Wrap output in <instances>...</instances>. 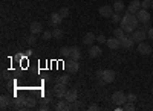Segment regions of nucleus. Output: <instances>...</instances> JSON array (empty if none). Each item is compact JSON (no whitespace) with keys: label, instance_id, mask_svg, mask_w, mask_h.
I'll return each instance as SVG.
<instances>
[{"label":"nucleus","instance_id":"nucleus-1","mask_svg":"<svg viewBox=\"0 0 153 111\" xmlns=\"http://www.w3.org/2000/svg\"><path fill=\"white\" fill-rule=\"evenodd\" d=\"M120 26L123 28V31L126 34H132L133 31H136L138 26H139V20H138L136 14H129V12H126V15L120 21Z\"/></svg>","mask_w":153,"mask_h":111},{"label":"nucleus","instance_id":"nucleus-2","mask_svg":"<svg viewBox=\"0 0 153 111\" xmlns=\"http://www.w3.org/2000/svg\"><path fill=\"white\" fill-rule=\"evenodd\" d=\"M112 102L118 107H123L126 102H127V94L124 91H115L112 94Z\"/></svg>","mask_w":153,"mask_h":111},{"label":"nucleus","instance_id":"nucleus-3","mask_svg":"<svg viewBox=\"0 0 153 111\" xmlns=\"http://www.w3.org/2000/svg\"><path fill=\"white\" fill-rule=\"evenodd\" d=\"M113 81H115V72L110 70V69H106L104 73H103V78L98 79V82H100L101 85H104V84H112Z\"/></svg>","mask_w":153,"mask_h":111},{"label":"nucleus","instance_id":"nucleus-4","mask_svg":"<svg viewBox=\"0 0 153 111\" xmlns=\"http://www.w3.org/2000/svg\"><path fill=\"white\" fill-rule=\"evenodd\" d=\"M132 38H133L135 43L146 41V38H147V31H144V28H143V29H136V31H133V32H132Z\"/></svg>","mask_w":153,"mask_h":111},{"label":"nucleus","instance_id":"nucleus-5","mask_svg":"<svg viewBox=\"0 0 153 111\" xmlns=\"http://www.w3.org/2000/svg\"><path fill=\"white\" fill-rule=\"evenodd\" d=\"M68 91V85L65 84H55V87H54V94L58 97V99H65V94Z\"/></svg>","mask_w":153,"mask_h":111},{"label":"nucleus","instance_id":"nucleus-6","mask_svg":"<svg viewBox=\"0 0 153 111\" xmlns=\"http://www.w3.org/2000/svg\"><path fill=\"white\" fill-rule=\"evenodd\" d=\"M136 17H138V20H139V23H143V24H147V23H150V14H149V11L147 9H139L138 12H136Z\"/></svg>","mask_w":153,"mask_h":111},{"label":"nucleus","instance_id":"nucleus-7","mask_svg":"<svg viewBox=\"0 0 153 111\" xmlns=\"http://www.w3.org/2000/svg\"><path fill=\"white\" fill-rule=\"evenodd\" d=\"M113 6H109V5H104V6H101L100 8V15L101 17H104V18H110L113 15Z\"/></svg>","mask_w":153,"mask_h":111},{"label":"nucleus","instance_id":"nucleus-8","mask_svg":"<svg viewBox=\"0 0 153 111\" xmlns=\"http://www.w3.org/2000/svg\"><path fill=\"white\" fill-rule=\"evenodd\" d=\"M138 52L141 53V55H150L153 50H152V47H150L149 43L141 41V43H138Z\"/></svg>","mask_w":153,"mask_h":111},{"label":"nucleus","instance_id":"nucleus-9","mask_svg":"<svg viewBox=\"0 0 153 111\" xmlns=\"http://www.w3.org/2000/svg\"><path fill=\"white\" fill-rule=\"evenodd\" d=\"M139 9H141V2H139V0H132L130 5L127 6V12H129V14H136Z\"/></svg>","mask_w":153,"mask_h":111},{"label":"nucleus","instance_id":"nucleus-10","mask_svg":"<svg viewBox=\"0 0 153 111\" xmlns=\"http://www.w3.org/2000/svg\"><path fill=\"white\" fill-rule=\"evenodd\" d=\"M76 97H78V91H76V88L74 87V88H71V90H68L66 91V94H65V99L69 102V104H72L74 101H76Z\"/></svg>","mask_w":153,"mask_h":111},{"label":"nucleus","instance_id":"nucleus-11","mask_svg":"<svg viewBox=\"0 0 153 111\" xmlns=\"http://www.w3.org/2000/svg\"><path fill=\"white\" fill-rule=\"evenodd\" d=\"M120 43H121V47H124V49H130L132 46H133V38L132 37H129V35H124L123 38L120 40Z\"/></svg>","mask_w":153,"mask_h":111},{"label":"nucleus","instance_id":"nucleus-12","mask_svg":"<svg viewBox=\"0 0 153 111\" xmlns=\"http://www.w3.org/2000/svg\"><path fill=\"white\" fill-rule=\"evenodd\" d=\"M66 69H68V72H69V73H76V72L80 70V64H78V61H75V59H69V63H68Z\"/></svg>","mask_w":153,"mask_h":111},{"label":"nucleus","instance_id":"nucleus-13","mask_svg":"<svg viewBox=\"0 0 153 111\" xmlns=\"http://www.w3.org/2000/svg\"><path fill=\"white\" fill-rule=\"evenodd\" d=\"M95 41H97V37L94 32H87L83 38V44H86V46H92Z\"/></svg>","mask_w":153,"mask_h":111},{"label":"nucleus","instance_id":"nucleus-14","mask_svg":"<svg viewBox=\"0 0 153 111\" xmlns=\"http://www.w3.org/2000/svg\"><path fill=\"white\" fill-rule=\"evenodd\" d=\"M80 58H81V50H80V47L72 46V47H71V53H69V59H75V61H78Z\"/></svg>","mask_w":153,"mask_h":111},{"label":"nucleus","instance_id":"nucleus-15","mask_svg":"<svg viewBox=\"0 0 153 111\" xmlns=\"http://www.w3.org/2000/svg\"><path fill=\"white\" fill-rule=\"evenodd\" d=\"M106 44H107V47L109 49H112V50H117L118 47H121V43H120V40L118 38H107V41H106Z\"/></svg>","mask_w":153,"mask_h":111},{"label":"nucleus","instance_id":"nucleus-16","mask_svg":"<svg viewBox=\"0 0 153 111\" xmlns=\"http://www.w3.org/2000/svg\"><path fill=\"white\" fill-rule=\"evenodd\" d=\"M101 53H103V50H101L100 46H91L89 47V56L91 58H98Z\"/></svg>","mask_w":153,"mask_h":111},{"label":"nucleus","instance_id":"nucleus-17","mask_svg":"<svg viewBox=\"0 0 153 111\" xmlns=\"http://www.w3.org/2000/svg\"><path fill=\"white\" fill-rule=\"evenodd\" d=\"M22 101L26 108H32L35 105V97H32V96H22Z\"/></svg>","mask_w":153,"mask_h":111},{"label":"nucleus","instance_id":"nucleus-18","mask_svg":"<svg viewBox=\"0 0 153 111\" xmlns=\"http://www.w3.org/2000/svg\"><path fill=\"white\" fill-rule=\"evenodd\" d=\"M29 29H31V34H40L42 31H43V26H42V23H38V21H34V23H31V26H29Z\"/></svg>","mask_w":153,"mask_h":111},{"label":"nucleus","instance_id":"nucleus-19","mask_svg":"<svg viewBox=\"0 0 153 111\" xmlns=\"http://www.w3.org/2000/svg\"><path fill=\"white\" fill-rule=\"evenodd\" d=\"M63 21V17L58 14V12H54V14H51V23L54 24V26H60V23Z\"/></svg>","mask_w":153,"mask_h":111},{"label":"nucleus","instance_id":"nucleus-20","mask_svg":"<svg viewBox=\"0 0 153 111\" xmlns=\"http://www.w3.org/2000/svg\"><path fill=\"white\" fill-rule=\"evenodd\" d=\"M57 110H58V111H68V110H71V104H69L66 99H65V101H58Z\"/></svg>","mask_w":153,"mask_h":111},{"label":"nucleus","instance_id":"nucleus-21","mask_svg":"<svg viewBox=\"0 0 153 111\" xmlns=\"http://www.w3.org/2000/svg\"><path fill=\"white\" fill-rule=\"evenodd\" d=\"M112 6H113V11H115V12H118V14H121V12L126 9V5L121 2V0H117V2H115Z\"/></svg>","mask_w":153,"mask_h":111},{"label":"nucleus","instance_id":"nucleus-22","mask_svg":"<svg viewBox=\"0 0 153 111\" xmlns=\"http://www.w3.org/2000/svg\"><path fill=\"white\" fill-rule=\"evenodd\" d=\"M63 35H65V32H63V29H60V28H55L52 31V38H55V40H61Z\"/></svg>","mask_w":153,"mask_h":111},{"label":"nucleus","instance_id":"nucleus-23","mask_svg":"<svg viewBox=\"0 0 153 111\" xmlns=\"http://www.w3.org/2000/svg\"><path fill=\"white\" fill-rule=\"evenodd\" d=\"M8 105H9V97H8L6 94H2V97H0V108L6 110Z\"/></svg>","mask_w":153,"mask_h":111},{"label":"nucleus","instance_id":"nucleus-24","mask_svg":"<svg viewBox=\"0 0 153 111\" xmlns=\"http://www.w3.org/2000/svg\"><path fill=\"white\" fill-rule=\"evenodd\" d=\"M58 14H60L63 18H68V17H69V14H71V11H69L66 6H63V8H60V9H58Z\"/></svg>","mask_w":153,"mask_h":111},{"label":"nucleus","instance_id":"nucleus-25","mask_svg":"<svg viewBox=\"0 0 153 111\" xmlns=\"http://www.w3.org/2000/svg\"><path fill=\"white\" fill-rule=\"evenodd\" d=\"M124 34H126V32L123 31V28H121V26H120L118 29H115V31H113V37H115V38H118V40H121V38H123Z\"/></svg>","mask_w":153,"mask_h":111},{"label":"nucleus","instance_id":"nucleus-26","mask_svg":"<svg viewBox=\"0 0 153 111\" xmlns=\"http://www.w3.org/2000/svg\"><path fill=\"white\" fill-rule=\"evenodd\" d=\"M69 53H71V47L65 46V47L60 49V55H61L63 58H69Z\"/></svg>","mask_w":153,"mask_h":111},{"label":"nucleus","instance_id":"nucleus-27","mask_svg":"<svg viewBox=\"0 0 153 111\" xmlns=\"http://www.w3.org/2000/svg\"><path fill=\"white\" fill-rule=\"evenodd\" d=\"M57 82H58V84H65V85H68V84H69V76H68V75H63V76H60V78L57 79Z\"/></svg>","mask_w":153,"mask_h":111},{"label":"nucleus","instance_id":"nucleus-28","mask_svg":"<svg viewBox=\"0 0 153 111\" xmlns=\"http://www.w3.org/2000/svg\"><path fill=\"white\" fill-rule=\"evenodd\" d=\"M121 108H123L124 111H133V110H135V105H133L132 102H126Z\"/></svg>","mask_w":153,"mask_h":111},{"label":"nucleus","instance_id":"nucleus-29","mask_svg":"<svg viewBox=\"0 0 153 111\" xmlns=\"http://www.w3.org/2000/svg\"><path fill=\"white\" fill-rule=\"evenodd\" d=\"M141 8L149 11V8H152V0H143V2H141Z\"/></svg>","mask_w":153,"mask_h":111},{"label":"nucleus","instance_id":"nucleus-30","mask_svg":"<svg viewBox=\"0 0 153 111\" xmlns=\"http://www.w3.org/2000/svg\"><path fill=\"white\" fill-rule=\"evenodd\" d=\"M110 18H112V21H113V23H120V21L123 20V17L118 14V12H113V15H112Z\"/></svg>","mask_w":153,"mask_h":111},{"label":"nucleus","instance_id":"nucleus-31","mask_svg":"<svg viewBox=\"0 0 153 111\" xmlns=\"http://www.w3.org/2000/svg\"><path fill=\"white\" fill-rule=\"evenodd\" d=\"M26 43H28V44H31V46L37 43V38H35V34H31V35L28 37V38H26Z\"/></svg>","mask_w":153,"mask_h":111},{"label":"nucleus","instance_id":"nucleus-32","mask_svg":"<svg viewBox=\"0 0 153 111\" xmlns=\"http://www.w3.org/2000/svg\"><path fill=\"white\" fill-rule=\"evenodd\" d=\"M52 38V31H45L43 32V40L46 41V40H51Z\"/></svg>","mask_w":153,"mask_h":111},{"label":"nucleus","instance_id":"nucleus-33","mask_svg":"<svg viewBox=\"0 0 153 111\" xmlns=\"http://www.w3.org/2000/svg\"><path fill=\"white\" fill-rule=\"evenodd\" d=\"M136 101V94H133V93H129V94H127V102H135Z\"/></svg>","mask_w":153,"mask_h":111},{"label":"nucleus","instance_id":"nucleus-34","mask_svg":"<svg viewBox=\"0 0 153 111\" xmlns=\"http://www.w3.org/2000/svg\"><path fill=\"white\" fill-rule=\"evenodd\" d=\"M80 107H81V102H78V101H74L71 104V110H78Z\"/></svg>","mask_w":153,"mask_h":111},{"label":"nucleus","instance_id":"nucleus-35","mask_svg":"<svg viewBox=\"0 0 153 111\" xmlns=\"http://www.w3.org/2000/svg\"><path fill=\"white\" fill-rule=\"evenodd\" d=\"M97 41H98V43H104V44H106L107 38H106V37H104L103 34H101V35H98V37H97Z\"/></svg>","mask_w":153,"mask_h":111},{"label":"nucleus","instance_id":"nucleus-36","mask_svg":"<svg viewBox=\"0 0 153 111\" xmlns=\"http://www.w3.org/2000/svg\"><path fill=\"white\" fill-rule=\"evenodd\" d=\"M103 73H104V70H97V72H95L97 79H101V78H103Z\"/></svg>","mask_w":153,"mask_h":111},{"label":"nucleus","instance_id":"nucleus-37","mask_svg":"<svg viewBox=\"0 0 153 111\" xmlns=\"http://www.w3.org/2000/svg\"><path fill=\"white\" fill-rule=\"evenodd\" d=\"M147 37L153 41V28H149V29H147Z\"/></svg>","mask_w":153,"mask_h":111},{"label":"nucleus","instance_id":"nucleus-38","mask_svg":"<svg viewBox=\"0 0 153 111\" xmlns=\"http://www.w3.org/2000/svg\"><path fill=\"white\" fill-rule=\"evenodd\" d=\"M98 110H100L98 105H91V107H89V111H98Z\"/></svg>","mask_w":153,"mask_h":111},{"label":"nucleus","instance_id":"nucleus-39","mask_svg":"<svg viewBox=\"0 0 153 111\" xmlns=\"http://www.w3.org/2000/svg\"><path fill=\"white\" fill-rule=\"evenodd\" d=\"M40 110H42V111H45V110L48 111V110H49V107H48V102H45L43 105H40Z\"/></svg>","mask_w":153,"mask_h":111},{"label":"nucleus","instance_id":"nucleus-40","mask_svg":"<svg viewBox=\"0 0 153 111\" xmlns=\"http://www.w3.org/2000/svg\"><path fill=\"white\" fill-rule=\"evenodd\" d=\"M152 96H153V85H152Z\"/></svg>","mask_w":153,"mask_h":111},{"label":"nucleus","instance_id":"nucleus-41","mask_svg":"<svg viewBox=\"0 0 153 111\" xmlns=\"http://www.w3.org/2000/svg\"><path fill=\"white\" fill-rule=\"evenodd\" d=\"M152 8H153V0H152Z\"/></svg>","mask_w":153,"mask_h":111}]
</instances>
